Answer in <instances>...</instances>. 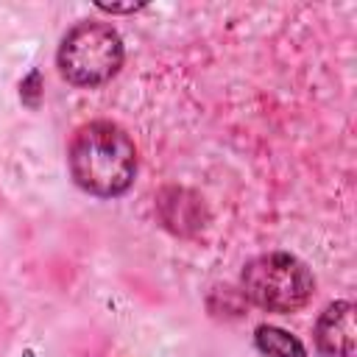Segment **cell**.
<instances>
[{"instance_id":"6da1fadb","label":"cell","mask_w":357,"mask_h":357,"mask_svg":"<svg viewBox=\"0 0 357 357\" xmlns=\"http://www.w3.org/2000/svg\"><path fill=\"white\" fill-rule=\"evenodd\" d=\"M67 159L75 184L98 198L123 195L137 176V148L131 137L109 120L81 126L73 134Z\"/></svg>"},{"instance_id":"7a4b0ae2","label":"cell","mask_w":357,"mask_h":357,"mask_svg":"<svg viewBox=\"0 0 357 357\" xmlns=\"http://www.w3.org/2000/svg\"><path fill=\"white\" fill-rule=\"evenodd\" d=\"M243 296L268 312H296L301 310L315 290L310 268L284 251L254 257L240 276Z\"/></svg>"},{"instance_id":"3957f363","label":"cell","mask_w":357,"mask_h":357,"mask_svg":"<svg viewBox=\"0 0 357 357\" xmlns=\"http://www.w3.org/2000/svg\"><path fill=\"white\" fill-rule=\"evenodd\" d=\"M123 64V39L106 22H78L59 47V70L75 86L106 84Z\"/></svg>"},{"instance_id":"277c9868","label":"cell","mask_w":357,"mask_h":357,"mask_svg":"<svg viewBox=\"0 0 357 357\" xmlns=\"http://www.w3.org/2000/svg\"><path fill=\"white\" fill-rule=\"evenodd\" d=\"M156 215L162 226L178 237H192L206 226V206L204 201L184 187H165L156 195Z\"/></svg>"},{"instance_id":"5b68a950","label":"cell","mask_w":357,"mask_h":357,"mask_svg":"<svg viewBox=\"0 0 357 357\" xmlns=\"http://www.w3.org/2000/svg\"><path fill=\"white\" fill-rule=\"evenodd\" d=\"M315 346L321 357H357L351 301H335L321 312L315 324Z\"/></svg>"},{"instance_id":"8992f818","label":"cell","mask_w":357,"mask_h":357,"mask_svg":"<svg viewBox=\"0 0 357 357\" xmlns=\"http://www.w3.org/2000/svg\"><path fill=\"white\" fill-rule=\"evenodd\" d=\"M254 343L265 357H307V349L301 346V340L279 326H268V324L257 326Z\"/></svg>"},{"instance_id":"52a82bcc","label":"cell","mask_w":357,"mask_h":357,"mask_svg":"<svg viewBox=\"0 0 357 357\" xmlns=\"http://www.w3.org/2000/svg\"><path fill=\"white\" fill-rule=\"evenodd\" d=\"M100 11H109V14H126V11H139V6H98Z\"/></svg>"}]
</instances>
